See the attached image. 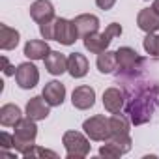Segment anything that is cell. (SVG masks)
Wrapping results in <instances>:
<instances>
[{"label": "cell", "instance_id": "6da1fadb", "mask_svg": "<svg viewBox=\"0 0 159 159\" xmlns=\"http://www.w3.org/2000/svg\"><path fill=\"white\" fill-rule=\"evenodd\" d=\"M135 71L137 69L122 71V83L125 96V114L135 125H140L152 118L159 103V84L140 79L135 75Z\"/></svg>", "mask_w": 159, "mask_h": 159}, {"label": "cell", "instance_id": "7a4b0ae2", "mask_svg": "<svg viewBox=\"0 0 159 159\" xmlns=\"http://www.w3.org/2000/svg\"><path fill=\"white\" fill-rule=\"evenodd\" d=\"M15 133H13V150L19 152L21 155H25L36 142L38 137V125L36 120L32 118H21L15 125Z\"/></svg>", "mask_w": 159, "mask_h": 159}, {"label": "cell", "instance_id": "3957f363", "mask_svg": "<svg viewBox=\"0 0 159 159\" xmlns=\"http://www.w3.org/2000/svg\"><path fill=\"white\" fill-rule=\"evenodd\" d=\"M122 32H124L122 25L111 23V25L105 28V32H101V34H99V32L88 34L86 38H83V41H84V47H86L90 52L101 54V52H105V51L109 49V45H111V41H112L114 38L122 36Z\"/></svg>", "mask_w": 159, "mask_h": 159}, {"label": "cell", "instance_id": "277c9868", "mask_svg": "<svg viewBox=\"0 0 159 159\" xmlns=\"http://www.w3.org/2000/svg\"><path fill=\"white\" fill-rule=\"evenodd\" d=\"M64 148L67 152V159H83L90 153V140L79 131H66L62 137Z\"/></svg>", "mask_w": 159, "mask_h": 159}, {"label": "cell", "instance_id": "5b68a950", "mask_svg": "<svg viewBox=\"0 0 159 159\" xmlns=\"http://www.w3.org/2000/svg\"><path fill=\"white\" fill-rule=\"evenodd\" d=\"M83 129L86 133V137L90 140H107L111 137V124H109V118L101 116V114H96L88 120H84L83 124Z\"/></svg>", "mask_w": 159, "mask_h": 159}, {"label": "cell", "instance_id": "8992f818", "mask_svg": "<svg viewBox=\"0 0 159 159\" xmlns=\"http://www.w3.org/2000/svg\"><path fill=\"white\" fill-rule=\"evenodd\" d=\"M79 38V30L73 21H67L64 17L54 19V41L62 45H73Z\"/></svg>", "mask_w": 159, "mask_h": 159}, {"label": "cell", "instance_id": "52a82bcc", "mask_svg": "<svg viewBox=\"0 0 159 159\" xmlns=\"http://www.w3.org/2000/svg\"><path fill=\"white\" fill-rule=\"evenodd\" d=\"M15 81L17 84L23 88V90H30L34 88L38 83H39V71L34 64L30 62H23L17 66V71H15Z\"/></svg>", "mask_w": 159, "mask_h": 159}, {"label": "cell", "instance_id": "ba28073f", "mask_svg": "<svg viewBox=\"0 0 159 159\" xmlns=\"http://www.w3.org/2000/svg\"><path fill=\"white\" fill-rule=\"evenodd\" d=\"M71 103L79 111H86V109L94 107V103H96V90L92 86H86V84L77 86L73 90V94H71Z\"/></svg>", "mask_w": 159, "mask_h": 159}, {"label": "cell", "instance_id": "9c48e42d", "mask_svg": "<svg viewBox=\"0 0 159 159\" xmlns=\"http://www.w3.org/2000/svg\"><path fill=\"white\" fill-rule=\"evenodd\" d=\"M116 58H118L120 71H133V69H139L142 66V58L131 47H120L116 51Z\"/></svg>", "mask_w": 159, "mask_h": 159}, {"label": "cell", "instance_id": "30bf717a", "mask_svg": "<svg viewBox=\"0 0 159 159\" xmlns=\"http://www.w3.org/2000/svg\"><path fill=\"white\" fill-rule=\"evenodd\" d=\"M30 17L38 25L52 21L54 19V6H52V2L51 0H36V2L30 6Z\"/></svg>", "mask_w": 159, "mask_h": 159}, {"label": "cell", "instance_id": "8fae6325", "mask_svg": "<svg viewBox=\"0 0 159 159\" xmlns=\"http://www.w3.org/2000/svg\"><path fill=\"white\" fill-rule=\"evenodd\" d=\"M41 96L45 98V101L51 105V107H60L66 99V86L58 81H51L45 84Z\"/></svg>", "mask_w": 159, "mask_h": 159}, {"label": "cell", "instance_id": "7c38bea8", "mask_svg": "<svg viewBox=\"0 0 159 159\" xmlns=\"http://www.w3.org/2000/svg\"><path fill=\"white\" fill-rule=\"evenodd\" d=\"M124 105H125V96H124V92H122L120 88L111 86V88H107V90L103 92V107H105L111 114L120 112Z\"/></svg>", "mask_w": 159, "mask_h": 159}, {"label": "cell", "instance_id": "4fadbf2b", "mask_svg": "<svg viewBox=\"0 0 159 159\" xmlns=\"http://www.w3.org/2000/svg\"><path fill=\"white\" fill-rule=\"evenodd\" d=\"M51 114V105L45 101L43 96H36L26 103V116L32 120H45Z\"/></svg>", "mask_w": 159, "mask_h": 159}, {"label": "cell", "instance_id": "5bb4252c", "mask_svg": "<svg viewBox=\"0 0 159 159\" xmlns=\"http://www.w3.org/2000/svg\"><path fill=\"white\" fill-rule=\"evenodd\" d=\"M137 25L142 32L146 34H152V32H157L159 30V13L153 10V8H146V10H140L139 15H137Z\"/></svg>", "mask_w": 159, "mask_h": 159}, {"label": "cell", "instance_id": "9a60e30c", "mask_svg": "<svg viewBox=\"0 0 159 159\" xmlns=\"http://www.w3.org/2000/svg\"><path fill=\"white\" fill-rule=\"evenodd\" d=\"M43 62H45V69L51 75H62L67 71V56L62 54L60 51H51Z\"/></svg>", "mask_w": 159, "mask_h": 159}, {"label": "cell", "instance_id": "2e32d148", "mask_svg": "<svg viewBox=\"0 0 159 159\" xmlns=\"http://www.w3.org/2000/svg\"><path fill=\"white\" fill-rule=\"evenodd\" d=\"M73 23H75V26L79 30V36H83V38H86L88 34L98 32V28H99V19L96 15H92V13H81V15H77L73 19Z\"/></svg>", "mask_w": 159, "mask_h": 159}, {"label": "cell", "instance_id": "e0dca14e", "mask_svg": "<svg viewBox=\"0 0 159 159\" xmlns=\"http://www.w3.org/2000/svg\"><path fill=\"white\" fill-rule=\"evenodd\" d=\"M67 71L73 79H81L88 73V60L81 52H71L67 56Z\"/></svg>", "mask_w": 159, "mask_h": 159}, {"label": "cell", "instance_id": "ac0fdd59", "mask_svg": "<svg viewBox=\"0 0 159 159\" xmlns=\"http://www.w3.org/2000/svg\"><path fill=\"white\" fill-rule=\"evenodd\" d=\"M49 52H51V47L43 39H30L25 45V56L30 60H45Z\"/></svg>", "mask_w": 159, "mask_h": 159}, {"label": "cell", "instance_id": "d6986e66", "mask_svg": "<svg viewBox=\"0 0 159 159\" xmlns=\"http://www.w3.org/2000/svg\"><path fill=\"white\" fill-rule=\"evenodd\" d=\"M21 118H23V112H21V109H19L17 105H13V103H6V105L0 107V124H2L4 127H11V125H15Z\"/></svg>", "mask_w": 159, "mask_h": 159}, {"label": "cell", "instance_id": "ffe728a7", "mask_svg": "<svg viewBox=\"0 0 159 159\" xmlns=\"http://www.w3.org/2000/svg\"><path fill=\"white\" fill-rule=\"evenodd\" d=\"M19 32L8 25H0V47L2 51H11L19 45Z\"/></svg>", "mask_w": 159, "mask_h": 159}, {"label": "cell", "instance_id": "44dd1931", "mask_svg": "<svg viewBox=\"0 0 159 159\" xmlns=\"http://www.w3.org/2000/svg\"><path fill=\"white\" fill-rule=\"evenodd\" d=\"M118 66V58H116V51H105L101 54H98V69L105 75L112 73Z\"/></svg>", "mask_w": 159, "mask_h": 159}, {"label": "cell", "instance_id": "7402d4cb", "mask_svg": "<svg viewBox=\"0 0 159 159\" xmlns=\"http://www.w3.org/2000/svg\"><path fill=\"white\" fill-rule=\"evenodd\" d=\"M109 124H111V135H127L129 133V120L125 114L114 112L109 118Z\"/></svg>", "mask_w": 159, "mask_h": 159}, {"label": "cell", "instance_id": "603a6c76", "mask_svg": "<svg viewBox=\"0 0 159 159\" xmlns=\"http://www.w3.org/2000/svg\"><path fill=\"white\" fill-rule=\"evenodd\" d=\"M99 155H101V157H105V159H116V157L124 155V152H122V148H120V146H116L114 142L105 140V144L99 148Z\"/></svg>", "mask_w": 159, "mask_h": 159}, {"label": "cell", "instance_id": "cb8c5ba5", "mask_svg": "<svg viewBox=\"0 0 159 159\" xmlns=\"http://www.w3.org/2000/svg\"><path fill=\"white\" fill-rule=\"evenodd\" d=\"M142 45H144V51H146L148 54H152V56H159V36H157L155 32L146 34Z\"/></svg>", "mask_w": 159, "mask_h": 159}, {"label": "cell", "instance_id": "d4e9b609", "mask_svg": "<svg viewBox=\"0 0 159 159\" xmlns=\"http://www.w3.org/2000/svg\"><path fill=\"white\" fill-rule=\"evenodd\" d=\"M23 157H28V159H30V157H51V159H58V153H56V152H52V150H45V148L36 146V144H34V146H32V148L23 155Z\"/></svg>", "mask_w": 159, "mask_h": 159}, {"label": "cell", "instance_id": "484cf974", "mask_svg": "<svg viewBox=\"0 0 159 159\" xmlns=\"http://www.w3.org/2000/svg\"><path fill=\"white\" fill-rule=\"evenodd\" d=\"M54 19H56V17H54ZM54 19L49 21V23L39 25V32H41V36H43L45 41H47V39H54Z\"/></svg>", "mask_w": 159, "mask_h": 159}, {"label": "cell", "instance_id": "4316f807", "mask_svg": "<svg viewBox=\"0 0 159 159\" xmlns=\"http://www.w3.org/2000/svg\"><path fill=\"white\" fill-rule=\"evenodd\" d=\"M0 148L2 150H8V148H13V135L2 131L0 133Z\"/></svg>", "mask_w": 159, "mask_h": 159}, {"label": "cell", "instance_id": "83f0119b", "mask_svg": "<svg viewBox=\"0 0 159 159\" xmlns=\"http://www.w3.org/2000/svg\"><path fill=\"white\" fill-rule=\"evenodd\" d=\"M2 69H4V75H6V77L15 75V71H17L13 66H10V62H8V58H6V56H2Z\"/></svg>", "mask_w": 159, "mask_h": 159}, {"label": "cell", "instance_id": "f1b7e54d", "mask_svg": "<svg viewBox=\"0 0 159 159\" xmlns=\"http://www.w3.org/2000/svg\"><path fill=\"white\" fill-rule=\"evenodd\" d=\"M96 4H98V8H101V10H111L114 4H116V0H96Z\"/></svg>", "mask_w": 159, "mask_h": 159}, {"label": "cell", "instance_id": "f546056e", "mask_svg": "<svg viewBox=\"0 0 159 159\" xmlns=\"http://www.w3.org/2000/svg\"><path fill=\"white\" fill-rule=\"evenodd\" d=\"M152 8H153V10H155L157 13H159V0H153V4H152Z\"/></svg>", "mask_w": 159, "mask_h": 159}]
</instances>
